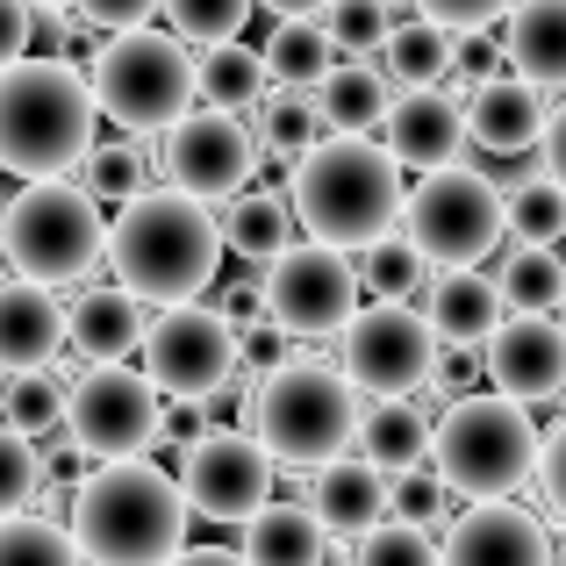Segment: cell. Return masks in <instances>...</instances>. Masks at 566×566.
<instances>
[{
  "label": "cell",
  "instance_id": "obj_1",
  "mask_svg": "<svg viewBox=\"0 0 566 566\" xmlns=\"http://www.w3.org/2000/svg\"><path fill=\"white\" fill-rule=\"evenodd\" d=\"M115 287L144 308H180L201 302V287L222 265V230L208 216V201L172 187H144L137 201H123V216L108 222V251Z\"/></svg>",
  "mask_w": 566,
  "mask_h": 566
},
{
  "label": "cell",
  "instance_id": "obj_2",
  "mask_svg": "<svg viewBox=\"0 0 566 566\" xmlns=\"http://www.w3.org/2000/svg\"><path fill=\"white\" fill-rule=\"evenodd\" d=\"M65 538L86 566H166L187 545V495L151 459H101L72 488Z\"/></svg>",
  "mask_w": 566,
  "mask_h": 566
},
{
  "label": "cell",
  "instance_id": "obj_3",
  "mask_svg": "<svg viewBox=\"0 0 566 566\" xmlns=\"http://www.w3.org/2000/svg\"><path fill=\"white\" fill-rule=\"evenodd\" d=\"M401 166L380 151L374 137H323L308 158H294V230H308V244H331V251H366L380 237H395L401 222Z\"/></svg>",
  "mask_w": 566,
  "mask_h": 566
},
{
  "label": "cell",
  "instance_id": "obj_4",
  "mask_svg": "<svg viewBox=\"0 0 566 566\" xmlns=\"http://www.w3.org/2000/svg\"><path fill=\"white\" fill-rule=\"evenodd\" d=\"M94 86L72 57H22L0 72V172L65 180L94 151Z\"/></svg>",
  "mask_w": 566,
  "mask_h": 566
},
{
  "label": "cell",
  "instance_id": "obj_5",
  "mask_svg": "<svg viewBox=\"0 0 566 566\" xmlns=\"http://www.w3.org/2000/svg\"><path fill=\"white\" fill-rule=\"evenodd\" d=\"M359 409L366 395L352 387L337 366L323 359H287L280 374L251 380V409H244V430L265 444L273 467H331V459L352 452V430H359Z\"/></svg>",
  "mask_w": 566,
  "mask_h": 566
},
{
  "label": "cell",
  "instance_id": "obj_6",
  "mask_svg": "<svg viewBox=\"0 0 566 566\" xmlns=\"http://www.w3.org/2000/svg\"><path fill=\"white\" fill-rule=\"evenodd\" d=\"M430 473L444 481V495L510 502L538 473V423H531V409L510 395L444 401V416L430 423Z\"/></svg>",
  "mask_w": 566,
  "mask_h": 566
},
{
  "label": "cell",
  "instance_id": "obj_7",
  "mask_svg": "<svg viewBox=\"0 0 566 566\" xmlns=\"http://www.w3.org/2000/svg\"><path fill=\"white\" fill-rule=\"evenodd\" d=\"M101 251L108 222L80 180H22V193L0 208V265H14V280L72 287L101 265Z\"/></svg>",
  "mask_w": 566,
  "mask_h": 566
},
{
  "label": "cell",
  "instance_id": "obj_8",
  "mask_svg": "<svg viewBox=\"0 0 566 566\" xmlns=\"http://www.w3.org/2000/svg\"><path fill=\"white\" fill-rule=\"evenodd\" d=\"M86 86L123 137H166L193 108V51L172 29H123L94 51Z\"/></svg>",
  "mask_w": 566,
  "mask_h": 566
},
{
  "label": "cell",
  "instance_id": "obj_9",
  "mask_svg": "<svg viewBox=\"0 0 566 566\" xmlns=\"http://www.w3.org/2000/svg\"><path fill=\"white\" fill-rule=\"evenodd\" d=\"M401 237L430 273L481 265L502 244V187H488L473 166L423 172V187H409V201H401Z\"/></svg>",
  "mask_w": 566,
  "mask_h": 566
},
{
  "label": "cell",
  "instance_id": "obj_10",
  "mask_svg": "<svg viewBox=\"0 0 566 566\" xmlns=\"http://www.w3.org/2000/svg\"><path fill=\"white\" fill-rule=\"evenodd\" d=\"M151 172L172 193H193V201H230V193H244L251 172H259V137H251L244 115L187 108L180 123L151 144Z\"/></svg>",
  "mask_w": 566,
  "mask_h": 566
},
{
  "label": "cell",
  "instance_id": "obj_11",
  "mask_svg": "<svg viewBox=\"0 0 566 566\" xmlns=\"http://www.w3.org/2000/svg\"><path fill=\"white\" fill-rule=\"evenodd\" d=\"M337 337H345L337 345V374L374 401L416 395L430 380V359H438V337H430L423 308H409V302H366Z\"/></svg>",
  "mask_w": 566,
  "mask_h": 566
},
{
  "label": "cell",
  "instance_id": "obj_12",
  "mask_svg": "<svg viewBox=\"0 0 566 566\" xmlns=\"http://www.w3.org/2000/svg\"><path fill=\"white\" fill-rule=\"evenodd\" d=\"M265 287V323L287 337H337L359 316V265L331 244H287L259 273Z\"/></svg>",
  "mask_w": 566,
  "mask_h": 566
},
{
  "label": "cell",
  "instance_id": "obj_13",
  "mask_svg": "<svg viewBox=\"0 0 566 566\" xmlns=\"http://www.w3.org/2000/svg\"><path fill=\"white\" fill-rule=\"evenodd\" d=\"M65 430L86 459H144L158 438V387L137 366H86L65 387Z\"/></svg>",
  "mask_w": 566,
  "mask_h": 566
},
{
  "label": "cell",
  "instance_id": "obj_14",
  "mask_svg": "<svg viewBox=\"0 0 566 566\" xmlns=\"http://www.w3.org/2000/svg\"><path fill=\"white\" fill-rule=\"evenodd\" d=\"M137 352L158 395H222V380H237V331L201 302L158 308Z\"/></svg>",
  "mask_w": 566,
  "mask_h": 566
},
{
  "label": "cell",
  "instance_id": "obj_15",
  "mask_svg": "<svg viewBox=\"0 0 566 566\" xmlns=\"http://www.w3.org/2000/svg\"><path fill=\"white\" fill-rule=\"evenodd\" d=\"M180 495H187V516H216V524H244L273 502V459L251 430H208L201 444L187 452L180 467Z\"/></svg>",
  "mask_w": 566,
  "mask_h": 566
},
{
  "label": "cell",
  "instance_id": "obj_16",
  "mask_svg": "<svg viewBox=\"0 0 566 566\" xmlns=\"http://www.w3.org/2000/svg\"><path fill=\"white\" fill-rule=\"evenodd\" d=\"M481 374L510 401H545L566 387V323L553 316H502L495 337L481 345Z\"/></svg>",
  "mask_w": 566,
  "mask_h": 566
},
{
  "label": "cell",
  "instance_id": "obj_17",
  "mask_svg": "<svg viewBox=\"0 0 566 566\" xmlns=\"http://www.w3.org/2000/svg\"><path fill=\"white\" fill-rule=\"evenodd\" d=\"M380 151L395 158L401 172L459 166V151H467L459 94H452V86H409V94H395L387 115H380Z\"/></svg>",
  "mask_w": 566,
  "mask_h": 566
},
{
  "label": "cell",
  "instance_id": "obj_18",
  "mask_svg": "<svg viewBox=\"0 0 566 566\" xmlns=\"http://www.w3.org/2000/svg\"><path fill=\"white\" fill-rule=\"evenodd\" d=\"M438 566H553V538L516 502H473L467 516L444 524Z\"/></svg>",
  "mask_w": 566,
  "mask_h": 566
},
{
  "label": "cell",
  "instance_id": "obj_19",
  "mask_svg": "<svg viewBox=\"0 0 566 566\" xmlns=\"http://www.w3.org/2000/svg\"><path fill=\"white\" fill-rule=\"evenodd\" d=\"M545 115H553V94H538V86L516 80V72H495V80H481L467 101H459L467 144H473V151H488V158H524V151H538Z\"/></svg>",
  "mask_w": 566,
  "mask_h": 566
},
{
  "label": "cell",
  "instance_id": "obj_20",
  "mask_svg": "<svg viewBox=\"0 0 566 566\" xmlns=\"http://www.w3.org/2000/svg\"><path fill=\"white\" fill-rule=\"evenodd\" d=\"M65 352V302L36 280H0V374H51Z\"/></svg>",
  "mask_w": 566,
  "mask_h": 566
},
{
  "label": "cell",
  "instance_id": "obj_21",
  "mask_svg": "<svg viewBox=\"0 0 566 566\" xmlns=\"http://www.w3.org/2000/svg\"><path fill=\"white\" fill-rule=\"evenodd\" d=\"M502 65L538 94H566V0H516L502 14Z\"/></svg>",
  "mask_w": 566,
  "mask_h": 566
},
{
  "label": "cell",
  "instance_id": "obj_22",
  "mask_svg": "<svg viewBox=\"0 0 566 566\" xmlns=\"http://www.w3.org/2000/svg\"><path fill=\"white\" fill-rule=\"evenodd\" d=\"M144 302H129L123 287H86L65 308V345L80 352V366H129V352L144 345Z\"/></svg>",
  "mask_w": 566,
  "mask_h": 566
},
{
  "label": "cell",
  "instance_id": "obj_23",
  "mask_svg": "<svg viewBox=\"0 0 566 566\" xmlns=\"http://www.w3.org/2000/svg\"><path fill=\"white\" fill-rule=\"evenodd\" d=\"M502 316H510V308H502V294H495V273H473V265H459V273H430L423 323H430L438 345H488Z\"/></svg>",
  "mask_w": 566,
  "mask_h": 566
},
{
  "label": "cell",
  "instance_id": "obj_24",
  "mask_svg": "<svg viewBox=\"0 0 566 566\" xmlns=\"http://www.w3.org/2000/svg\"><path fill=\"white\" fill-rule=\"evenodd\" d=\"M308 510H316V524L331 531V538H366V531L387 516V473L366 467L359 452L331 459V467H316V488H308Z\"/></svg>",
  "mask_w": 566,
  "mask_h": 566
},
{
  "label": "cell",
  "instance_id": "obj_25",
  "mask_svg": "<svg viewBox=\"0 0 566 566\" xmlns=\"http://www.w3.org/2000/svg\"><path fill=\"white\" fill-rule=\"evenodd\" d=\"M323 553L331 531L308 502H265L259 516H244V566H323Z\"/></svg>",
  "mask_w": 566,
  "mask_h": 566
},
{
  "label": "cell",
  "instance_id": "obj_26",
  "mask_svg": "<svg viewBox=\"0 0 566 566\" xmlns=\"http://www.w3.org/2000/svg\"><path fill=\"white\" fill-rule=\"evenodd\" d=\"M352 444H359V459H366V467H380V473L423 467V459H430V416H423V401H409V395L366 401Z\"/></svg>",
  "mask_w": 566,
  "mask_h": 566
},
{
  "label": "cell",
  "instance_id": "obj_27",
  "mask_svg": "<svg viewBox=\"0 0 566 566\" xmlns=\"http://www.w3.org/2000/svg\"><path fill=\"white\" fill-rule=\"evenodd\" d=\"M387 101H395V86H387V72L374 57H345V65H331L323 86H316V108H323V123H331V137H374Z\"/></svg>",
  "mask_w": 566,
  "mask_h": 566
},
{
  "label": "cell",
  "instance_id": "obj_28",
  "mask_svg": "<svg viewBox=\"0 0 566 566\" xmlns=\"http://www.w3.org/2000/svg\"><path fill=\"white\" fill-rule=\"evenodd\" d=\"M216 230H222V251H237L244 265H273L280 251L294 244V208L280 201V193H265V187H244V193L222 201Z\"/></svg>",
  "mask_w": 566,
  "mask_h": 566
},
{
  "label": "cell",
  "instance_id": "obj_29",
  "mask_svg": "<svg viewBox=\"0 0 566 566\" xmlns=\"http://www.w3.org/2000/svg\"><path fill=\"white\" fill-rule=\"evenodd\" d=\"M265 57L251 43H216V51L193 57V101L201 108H222V115H251L265 101Z\"/></svg>",
  "mask_w": 566,
  "mask_h": 566
},
{
  "label": "cell",
  "instance_id": "obj_30",
  "mask_svg": "<svg viewBox=\"0 0 566 566\" xmlns=\"http://www.w3.org/2000/svg\"><path fill=\"white\" fill-rule=\"evenodd\" d=\"M251 137H259V151L287 158V166H294V158H308L323 137H331V123H323V108H316V86H265Z\"/></svg>",
  "mask_w": 566,
  "mask_h": 566
},
{
  "label": "cell",
  "instance_id": "obj_31",
  "mask_svg": "<svg viewBox=\"0 0 566 566\" xmlns=\"http://www.w3.org/2000/svg\"><path fill=\"white\" fill-rule=\"evenodd\" d=\"M495 294L510 316H553V308H566V259L545 244H510V259L495 273Z\"/></svg>",
  "mask_w": 566,
  "mask_h": 566
},
{
  "label": "cell",
  "instance_id": "obj_32",
  "mask_svg": "<svg viewBox=\"0 0 566 566\" xmlns=\"http://www.w3.org/2000/svg\"><path fill=\"white\" fill-rule=\"evenodd\" d=\"M380 72H387V86H438L444 72H452V29H438V22H423V14H409V22H395L387 29V43H380Z\"/></svg>",
  "mask_w": 566,
  "mask_h": 566
},
{
  "label": "cell",
  "instance_id": "obj_33",
  "mask_svg": "<svg viewBox=\"0 0 566 566\" xmlns=\"http://www.w3.org/2000/svg\"><path fill=\"white\" fill-rule=\"evenodd\" d=\"M259 57H265V80L273 86H323V72L337 65L323 22H273V36H265Z\"/></svg>",
  "mask_w": 566,
  "mask_h": 566
},
{
  "label": "cell",
  "instance_id": "obj_34",
  "mask_svg": "<svg viewBox=\"0 0 566 566\" xmlns=\"http://www.w3.org/2000/svg\"><path fill=\"white\" fill-rule=\"evenodd\" d=\"M502 237L510 244H545L553 251L566 237V187H553L545 172H531L524 187L502 193Z\"/></svg>",
  "mask_w": 566,
  "mask_h": 566
},
{
  "label": "cell",
  "instance_id": "obj_35",
  "mask_svg": "<svg viewBox=\"0 0 566 566\" xmlns=\"http://www.w3.org/2000/svg\"><path fill=\"white\" fill-rule=\"evenodd\" d=\"M80 187L94 201H137L151 187V144L144 137H115V144H94L80 158Z\"/></svg>",
  "mask_w": 566,
  "mask_h": 566
},
{
  "label": "cell",
  "instance_id": "obj_36",
  "mask_svg": "<svg viewBox=\"0 0 566 566\" xmlns=\"http://www.w3.org/2000/svg\"><path fill=\"white\" fill-rule=\"evenodd\" d=\"M65 423V387L51 374H14L0 387V430H14V438H51V430Z\"/></svg>",
  "mask_w": 566,
  "mask_h": 566
},
{
  "label": "cell",
  "instance_id": "obj_37",
  "mask_svg": "<svg viewBox=\"0 0 566 566\" xmlns=\"http://www.w3.org/2000/svg\"><path fill=\"white\" fill-rule=\"evenodd\" d=\"M430 265L416 259L409 237H380V244L359 251V294H374V302H409V294H423Z\"/></svg>",
  "mask_w": 566,
  "mask_h": 566
},
{
  "label": "cell",
  "instance_id": "obj_38",
  "mask_svg": "<svg viewBox=\"0 0 566 566\" xmlns=\"http://www.w3.org/2000/svg\"><path fill=\"white\" fill-rule=\"evenodd\" d=\"M166 8V29L180 43H201V51H216V43H237L251 22V0H158Z\"/></svg>",
  "mask_w": 566,
  "mask_h": 566
},
{
  "label": "cell",
  "instance_id": "obj_39",
  "mask_svg": "<svg viewBox=\"0 0 566 566\" xmlns=\"http://www.w3.org/2000/svg\"><path fill=\"white\" fill-rule=\"evenodd\" d=\"M316 22H323V36H331V51H345V57H380L387 29H395V8H387V0H331Z\"/></svg>",
  "mask_w": 566,
  "mask_h": 566
},
{
  "label": "cell",
  "instance_id": "obj_40",
  "mask_svg": "<svg viewBox=\"0 0 566 566\" xmlns=\"http://www.w3.org/2000/svg\"><path fill=\"white\" fill-rule=\"evenodd\" d=\"M0 566H86L51 516H0Z\"/></svg>",
  "mask_w": 566,
  "mask_h": 566
},
{
  "label": "cell",
  "instance_id": "obj_41",
  "mask_svg": "<svg viewBox=\"0 0 566 566\" xmlns=\"http://www.w3.org/2000/svg\"><path fill=\"white\" fill-rule=\"evenodd\" d=\"M387 516H401V524H423V531H444L452 524V495H444V481L423 467H401L387 473Z\"/></svg>",
  "mask_w": 566,
  "mask_h": 566
},
{
  "label": "cell",
  "instance_id": "obj_42",
  "mask_svg": "<svg viewBox=\"0 0 566 566\" xmlns=\"http://www.w3.org/2000/svg\"><path fill=\"white\" fill-rule=\"evenodd\" d=\"M352 566H438V538H430L423 524L380 516V524L352 545Z\"/></svg>",
  "mask_w": 566,
  "mask_h": 566
},
{
  "label": "cell",
  "instance_id": "obj_43",
  "mask_svg": "<svg viewBox=\"0 0 566 566\" xmlns=\"http://www.w3.org/2000/svg\"><path fill=\"white\" fill-rule=\"evenodd\" d=\"M43 467H36V444L0 430V516H22V502H36Z\"/></svg>",
  "mask_w": 566,
  "mask_h": 566
},
{
  "label": "cell",
  "instance_id": "obj_44",
  "mask_svg": "<svg viewBox=\"0 0 566 566\" xmlns=\"http://www.w3.org/2000/svg\"><path fill=\"white\" fill-rule=\"evenodd\" d=\"M495 72H510V65H502V43L488 36V29H459V36H452V72H444V80H452V94L467 101L473 86L495 80Z\"/></svg>",
  "mask_w": 566,
  "mask_h": 566
},
{
  "label": "cell",
  "instance_id": "obj_45",
  "mask_svg": "<svg viewBox=\"0 0 566 566\" xmlns=\"http://www.w3.org/2000/svg\"><path fill=\"white\" fill-rule=\"evenodd\" d=\"M208 430H216V395H166V401H158V438H166V444L193 452Z\"/></svg>",
  "mask_w": 566,
  "mask_h": 566
},
{
  "label": "cell",
  "instance_id": "obj_46",
  "mask_svg": "<svg viewBox=\"0 0 566 566\" xmlns=\"http://www.w3.org/2000/svg\"><path fill=\"white\" fill-rule=\"evenodd\" d=\"M287 359H294V337L287 331H273V323L237 331V380H265V374H280Z\"/></svg>",
  "mask_w": 566,
  "mask_h": 566
},
{
  "label": "cell",
  "instance_id": "obj_47",
  "mask_svg": "<svg viewBox=\"0 0 566 566\" xmlns=\"http://www.w3.org/2000/svg\"><path fill=\"white\" fill-rule=\"evenodd\" d=\"M481 345H438V359H430V380L423 387H438V401H467L473 387H481Z\"/></svg>",
  "mask_w": 566,
  "mask_h": 566
},
{
  "label": "cell",
  "instance_id": "obj_48",
  "mask_svg": "<svg viewBox=\"0 0 566 566\" xmlns=\"http://www.w3.org/2000/svg\"><path fill=\"white\" fill-rule=\"evenodd\" d=\"M409 8L423 14V22H438V29H452V36H459V29H495L516 0H409Z\"/></svg>",
  "mask_w": 566,
  "mask_h": 566
},
{
  "label": "cell",
  "instance_id": "obj_49",
  "mask_svg": "<svg viewBox=\"0 0 566 566\" xmlns=\"http://www.w3.org/2000/svg\"><path fill=\"white\" fill-rule=\"evenodd\" d=\"M72 14L86 29H101V36H123V29H151L158 0H72Z\"/></svg>",
  "mask_w": 566,
  "mask_h": 566
},
{
  "label": "cell",
  "instance_id": "obj_50",
  "mask_svg": "<svg viewBox=\"0 0 566 566\" xmlns=\"http://www.w3.org/2000/svg\"><path fill=\"white\" fill-rule=\"evenodd\" d=\"M531 481H538L545 510H553L559 524H566V416H559V423L538 438V473H531Z\"/></svg>",
  "mask_w": 566,
  "mask_h": 566
},
{
  "label": "cell",
  "instance_id": "obj_51",
  "mask_svg": "<svg viewBox=\"0 0 566 566\" xmlns=\"http://www.w3.org/2000/svg\"><path fill=\"white\" fill-rule=\"evenodd\" d=\"M216 316L230 323V331H251V323H265V287H259V273H237L230 287H222Z\"/></svg>",
  "mask_w": 566,
  "mask_h": 566
},
{
  "label": "cell",
  "instance_id": "obj_52",
  "mask_svg": "<svg viewBox=\"0 0 566 566\" xmlns=\"http://www.w3.org/2000/svg\"><path fill=\"white\" fill-rule=\"evenodd\" d=\"M29 29H36V8L29 0H0V72L29 57Z\"/></svg>",
  "mask_w": 566,
  "mask_h": 566
},
{
  "label": "cell",
  "instance_id": "obj_53",
  "mask_svg": "<svg viewBox=\"0 0 566 566\" xmlns=\"http://www.w3.org/2000/svg\"><path fill=\"white\" fill-rule=\"evenodd\" d=\"M538 172L553 187H566V101H553V115H545V137H538Z\"/></svg>",
  "mask_w": 566,
  "mask_h": 566
},
{
  "label": "cell",
  "instance_id": "obj_54",
  "mask_svg": "<svg viewBox=\"0 0 566 566\" xmlns=\"http://www.w3.org/2000/svg\"><path fill=\"white\" fill-rule=\"evenodd\" d=\"M166 566H244V553H222V545H180Z\"/></svg>",
  "mask_w": 566,
  "mask_h": 566
},
{
  "label": "cell",
  "instance_id": "obj_55",
  "mask_svg": "<svg viewBox=\"0 0 566 566\" xmlns=\"http://www.w3.org/2000/svg\"><path fill=\"white\" fill-rule=\"evenodd\" d=\"M251 8H265V14H280V22H316L331 0H251Z\"/></svg>",
  "mask_w": 566,
  "mask_h": 566
},
{
  "label": "cell",
  "instance_id": "obj_56",
  "mask_svg": "<svg viewBox=\"0 0 566 566\" xmlns=\"http://www.w3.org/2000/svg\"><path fill=\"white\" fill-rule=\"evenodd\" d=\"M553 566H566V538H559V545H553Z\"/></svg>",
  "mask_w": 566,
  "mask_h": 566
},
{
  "label": "cell",
  "instance_id": "obj_57",
  "mask_svg": "<svg viewBox=\"0 0 566 566\" xmlns=\"http://www.w3.org/2000/svg\"><path fill=\"white\" fill-rule=\"evenodd\" d=\"M29 8H57V0H29Z\"/></svg>",
  "mask_w": 566,
  "mask_h": 566
}]
</instances>
